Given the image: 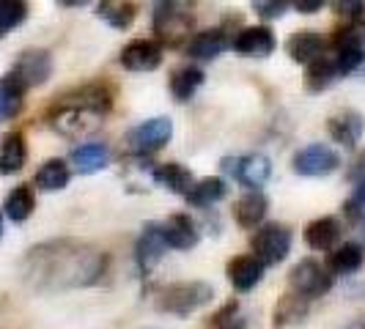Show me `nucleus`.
Returning <instances> with one entry per match:
<instances>
[{"label":"nucleus","instance_id":"nucleus-1","mask_svg":"<svg viewBox=\"0 0 365 329\" xmlns=\"http://www.w3.org/2000/svg\"><path fill=\"white\" fill-rule=\"evenodd\" d=\"M108 269V256L86 241L58 239L34 247L22 274L36 291H61V288H86L102 280Z\"/></svg>","mask_w":365,"mask_h":329},{"label":"nucleus","instance_id":"nucleus-2","mask_svg":"<svg viewBox=\"0 0 365 329\" xmlns=\"http://www.w3.org/2000/svg\"><path fill=\"white\" fill-rule=\"evenodd\" d=\"M215 296V288L201 280H184V283H170L165 286L157 296V310L170 313V315H190L209 305Z\"/></svg>","mask_w":365,"mask_h":329},{"label":"nucleus","instance_id":"nucleus-3","mask_svg":"<svg viewBox=\"0 0 365 329\" xmlns=\"http://www.w3.org/2000/svg\"><path fill=\"white\" fill-rule=\"evenodd\" d=\"M250 247H253V256L264 266H274V263H280L283 258L289 256V250H292V231L286 225L269 222V225L258 228L256 236L250 239Z\"/></svg>","mask_w":365,"mask_h":329},{"label":"nucleus","instance_id":"nucleus-4","mask_svg":"<svg viewBox=\"0 0 365 329\" xmlns=\"http://www.w3.org/2000/svg\"><path fill=\"white\" fill-rule=\"evenodd\" d=\"M102 115L93 113L88 108H80V105H72V102H58L55 110L50 113V124H53L55 132L66 135V137H80V135H88L99 127Z\"/></svg>","mask_w":365,"mask_h":329},{"label":"nucleus","instance_id":"nucleus-5","mask_svg":"<svg viewBox=\"0 0 365 329\" xmlns=\"http://www.w3.org/2000/svg\"><path fill=\"white\" fill-rule=\"evenodd\" d=\"M289 286H292V293H299V296H305V299H316V296H322V293L329 291L332 274H329L327 266H322L319 261L305 258V261H299L292 269Z\"/></svg>","mask_w":365,"mask_h":329},{"label":"nucleus","instance_id":"nucleus-6","mask_svg":"<svg viewBox=\"0 0 365 329\" xmlns=\"http://www.w3.org/2000/svg\"><path fill=\"white\" fill-rule=\"evenodd\" d=\"M222 170L234 176V182L250 189H261L272 176V162L264 154H245V157H228L222 160Z\"/></svg>","mask_w":365,"mask_h":329},{"label":"nucleus","instance_id":"nucleus-7","mask_svg":"<svg viewBox=\"0 0 365 329\" xmlns=\"http://www.w3.org/2000/svg\"><path fill=\"white\" fill-rule=\"evenodd\" d=\"M154 33L168 47H179L192 38V17L179 6H163L154 11Z\"/></svg>","mask_w":365,"mask_h":329},{"label":"nucleus","instance_id":"nucleus-8","mask_svg":"<svg viewBox=\"0 0 365 329\" xmlns=\"http://www.w3.org/2000/svg\"><path fill=\"white\" fill-rule=\"evenodd\" d=\"M173 137V121L170 118H148L135 129H129L127 146L132 154H154Z\"/></svg>","mask_w":365,"mask_h":329},{"label":"nucleus","instance_id":"nucleus-9","mask_svg":"<svg viewBox=\"0 0 365 329\" xmlns=\"http://www.w3.org/2000/svg\"><path fill=\"white\" fill-rule=\"evenodd\" d=\"M50 74H53V58H50V53L47 50H28V53L19 55L11 77L28 91V88L44 85Z\"/></svg>","mask_w":365,"mask_h":329},{"label":"nucleus","instance_id":"nucleus-10","mask_svg":"<svg viewBox=\"0 0 365 329\" xmlns=\"http://www.w3.org/2000/svg\"><path fill=\"white\" fill-rule=\"evenodd\" d=\"M338 164H341V157L322 143L305 146L302 151L294 154V170L299 176H327L332 170H338Z\"/></svg>","mask_w":365,"mask_h":329},{"label":"nucleus","instance_id":"nucleus-11","mask_svg":"<svg viewBox=\"0 0 365 329\" xmlns=\"http://www.w3.org/2000/svg\"><path fill=\"white\" fill-rule=\"evenodd\" d=\"M168 253V241H165L163 225L160 222H148L143 228V234L135 244V261H138V269L143 274H148Z\"/></svg>","mask_w":365,"mask_h":329},{"label":"nucleus","instance_id":"nucleus-12","mask_svg":"<svg viewBox=\"0 0 365 329\" xmlns=\"http://www.w3.org/2000/svg\"><path fill=\"white\" fill-rule=\"evenodd\" d=\"M118 61L129 72H154L163 63V47L151 38H135L121 50Z\"/></svg>","mask_w":365,"mask_h":329},{"label":"nucleus","instance_id":"nucleus-13","mask_svg":"<svg viewBox=\"0 0 365 329\" xmlns=\"http://www.w3.org/2000/svg\"><path fill=\"white\" fill-rule=\"evenodd\" d=\"M231 47L239 55L247 58H267L274 53V33L267 25H253V28H242L237 38L231 41Z\"/></svg>","mask_w":365,"mask_h":329},{"label":"nucleus","instance_id":"nucleus-14","mask_svg":"<svg viewBox=\"0 0 365 329\" xmlns=\"http://www.w3.org/2000/svg\"><path fill=\"white\" fill-rule=\"evenodd\" d=\"M286 53L292 55V61L308 66L311 61H316V58H322V55L327 53V41L322 38V33H316V31H297L286 41Z\"/></svg>","mask_w":365,"mask_h":329},{"label":"nucleus","instance_id":"nucleus-15","mask_svg":"<svg viewBox=\"0 0 365 329\" xmlns=\"http://www.w3.org/2000/svg\"><path fill=\"white\" fill-rule=\"evenodd\" d=\"M264 277V263L256 256H239L228 261V283L237 291H250L256 288Z\"/></svg>","mask_w":365,"mask_h":329},{"label":"nucleus","instance_id":"nucleus-16","mask_svg":"<svg viewBox=\"0 0 365 329\" xmlns=\"http://www.w3.org/2000/svg\"><path fill=\"white\" fill-rule=\"evenodd\" d=\"M363 129H365L363 115L354 113V110L338 113V115L329 118V135H332V140L341 143V146H346V148H354L357 143H360Z\"/></svg>","mask_w":365,"mask_h":329},{"label":"nucleus","instance_id":"nucleus-17","mask_svg":"<svg viewBox=\"0 0 365 329\" xmlns=\"http://www.w3.org/2000/svg\"><path fill=\"white\" fill-rule=\"evenodd\" d=\"M163 234L168 247H173V250H190L201 239L195 222L190 219V214H173V217H168V222H163Z\"/></svg>","mask_w":365,"mask_h":329},{"label":"nucleus","instance_id":"nucleus-18","mask_svg":"<svg viewBox=\"0 0 365 329\" xmlns=\"http://www.w3.org/2000/svg\"><path fill=\"white\" fill-rule=\"evenodd\" d=\"M72 167L83 176H91L105 170L110 162V148L105 143H86V146H77L72 151Z\"/></svg>","mask_w":365,"mask_h":329},{"label":"nucleus","instance_id":"nucleus-19","mask_svg":"<svg viewBox=\"0 0 365 329\" xmlns=\"http://www.w3.org/2000/svg\"><path fill=\"white\" fill-rule=\"evenodd\" d=\"M231 41L225 36L222 28H209V31H201L187 41V55L190 58H201V61H209V58H217Z\"/></svg>","mask_w":365,"mask_h":329},{"label":"nucleus","instance_id":"nucleus-20","mask_svg":"<svg viewBox=\"0 0 365 329\" xmlns=\"http://www.w3.org/2000/svg\"><path fill=\"white\" fill-rule=\"evenodd\" d=\"M96 17L105 19L110 28L124 31L138 17V3L135 0H99L96 6Z\"/></svg>","mask_w":365,"mask_h":329},{"label":"nucleus","instance_id":"nucleus-21","mask_svg":"<svg viewBox=\"0 0 365 329\" xmlns=\"http://www.w3.org/2000/svg\"><path fill=\"white\" fill-rule=\"evenodd\" d=\"M267 198H264V192L261 189H250V192H245L242 198L237 201L234 206V217L242 228H256L261 219L267 217Z\"/></svg>","mask_w":365,"mask_h":329},{"label":"nucleus","instance_id":"nucleus-22","mask_svg":"<svg viewBox=\"0 0 365 329\" xmlns=\"http://www.w3.org/2000/svg\"><path fill=\"white\" fill-rule=\"evenodd\" d=\"M341 239V222L335 217H319L305 228V241L313 250H332Z\"/></svg>","mask_w":365,"mask_h":329},{"label":"nucleus","instance_id":"nucleus-23","mask_svg":"<svg viewBox=\"0 0 365 329\" xmlns=\"http://www.w3.org/2000/svg\"><path fill=\"white\" fill-rule=\"evenodd\" d=\"M341 77L338 72V63H335V55H322V58H316L308 63V72H305V85H308V91H324L329 88L335 80Z\"/></svg>","mask_w":365,"mask_h":329},{"label":"nucleus","instance_id":"nucleus-24","mask_svg":"<svg viewBox=\"0 0 365 329\" xmlns=\"http://www.w3.org/2000/svg\"><path fill=\"white\" fill-rule=\"evenodd\" d=\"M28 160V146H25V137L19 132H11L3 137L0 143V173L11 176V173H19L22 164Z\"/></svg>","mask_w":365,"mask_h":329},{"label":"nucleus","instance_id":"nucleus-25","mask_svg":"<svg viewBox=\"0 0 365 329\" xmlns=\"http://www.w3.org/2000/svg\"><path fill=\"white\" fill-rule=\"evenodd\" d=\"M365 261V253L360 244L346 241L341 247H332V253L327 258V269L332 274H354Z\"/></svg>","mask_w":365,"mask_h":329},{"label":"nucleus","instance_id":"nucleus-26","mask_svg":"<svg viewBox=\"0 0 365 329\" xmlns=\"http://www.w3.org/2000/svg\"><path fill=\"white\" fill-rule=\"evenodd\" d=\"M335 53H365V17L349 19L332 36Z\"/></svg>","mask_w":365,"mask_h":329},{"label":"nucleus","instance_id":"nucleus-27","mask_svg":"<svg viewBox=\"0 0 365 329\" xmlns=\"http://www.w3.org/2000/svg\"><path fill=\"white\" fill-rule=\"evenodd\" d=\"M154 182L165 187V189H170V192H176V195H187L190 192V187H192V173L179 162H168V164H160L157 170H154Z\"/></svg>","mask_w":365,"mask_h":329},{"label":"nucleus","instance_id":"nucleus-28","mask_svg":"<svg viewBox=\"0 0 365 329\" xmlns=\"http://www.w3.org/2000/svg\"><path fill=\"white\" fill-rule=\"evenodd\" d=\"M225 192H228V187L222 179H201L198 184H192L190 187V192L184 195L187 201L192 203V206H198V209H209V206H215L225 198Z\"/></svg>","mask_w":365,"mask_h":329},{"label":"nucleus","instance_id":"nucleus-29","mask_svg":"<svg viewBox=\"0 0 365 329\" xmlns=\"http://www.w3.org/2000/svg\"><path fill=\"white\" fill-rule=\"evenodd\" d=\"M72 179V170L63 160H47L36 170L34 182H36L38 189H47V192H55V189H63Z\"/></svg>","mask_w":365,"mask_h":329},{"label":"nucleus","instance_id":"nucleus-30","mask_svg":"<svg viewBox=\"0 0 365 329\" xmlns=\"http://www.w3.org/2000/svg\"><path fill=\"white\" fill-rule=\"evenodd\" d=\"M308 315V299L299 293H289L274 305V327H294Z\"/></svg>","mask_w":365,"mask_h":329},{"label":"nucleus","instance_id":"nucleus-31","mask_svg":"<svg viewBox=\"0 0 365 329\" xmlns=\"http://www.w3.org/2000/svg\"><path fill=\"white\" fill-rule=\"evenodd\" d=\"M201 85H203V72L198 66H179L176 72L170 74V93H173L179 102L192 99Z\"/></svg>","mask_w":365,"mask_h":329},{"label":"nucleus","instance_id":"nucleus-32","mask_svg":"<svg viewBox=\"0 0 365 329\" xmlns=\"http://www.w3.org/2000/svg\"><path fill=\"white\" fill-rule=\"evenodd\" d=\"M36 209V198H34V189L28 184L22 187H14L6 198V217L14 219V222H25V219L34 214Z\"/></svg>","mask_w":365,"mask_h":329},{"label":"nucleus","instance_id":"nucleus-33","mask_svg":"<svg viewBox=\"0 0 365 329\" xmlns=\"http://www.w3.org/2000/svg\"><path fill=\"white\" fill-rule=\"evenodd\" d=\"M25 105V88L9 74L0 80V121L19 115V110Z\"/></svg>","mask_w":365,"mask_h":329},{"label":"nucleus","instance_id":"nucleus-34","mask_svg":"<svg viewBox=\"0 0 365 329\" xmlns=\"http://www.w3.org/2000/svg\"><path fill=\"white\" fill-rule=\"evenodd\" d=\"M247 327V318L242 313V305L237 299L225 302L215 315H212V329H245Z\"/></svg>","mask_w":365,"mask_h":329},{"label":"nucleus","instance_id":"nucleus-35","mask_svg":"<svg viewBox=\"0 0 365 329\" xmlns=\"http://www.w3.org/2000/svg\"><path fill=\"white\" fill-rule=\"evenodd\" d=\"M28 17V3L25 0H0V33L22 25Z\"/></svg>","mask_w":365,"mask_h":329},{"label":"nucleus","instance_id":"nucleus-36","mask_svg":"<svg viewBox=\"0 0 365 329\" xmlns=\"http://www.w3.org/2000/svg\"><path fill=\"white\" fill-rule=\"evenodd\" d=\"M329 3H332V11L344 19H357L365 11V0H329Z\"/></svg>","mask_w":365,"mask_h":329},{"label":"nucleus","instance_id":"nucleus-37","mask_svg":"<svg viewBox=\"0 0 365 329\" xmlns=\"http://www.w3.org/2000/svg\"><path fill=\"white\" fill-rule=\"evenodd\" d=\"M256 3V9H258V14L261 17H280L283 14V6L289 3V0H253Z\"/></svg>","mask_w":365,"mask_h":329},{"label":"nucleus","instance_id":"nucleus-38","mask_svg":"<svg viewBox=\"0 0 365 329\" xmlns=\"http://www.w3.org/2000/svg\"><path fill=\"white\" fill-rule=\"evenodd\" d=\"M289 3H292L299 14H316L324 6V0H289Z\"/></svg>","mask_w":365,"mask_h":329},{"label":"nucleus","instance_id":"nucleus-39","mask_svg":"<svg viewBox=\"0 0 365 329\" xmlns=\"http://www.w3.org/2000/svg\"><path fill=\"white\" fill-rule=\"evenodd\" d=\"M354 203H357V206H365V176L357 182V189H354Z\"/></svg>","mask_w":365,"mask_h":329},{"label":"nucleus","instance_id":"nucleus-40","mask_svg":"<svg viewBox=\"0 0 365 329\" xmlns=\"http://www.w3.org/2000/svg\"><path fill=\"white\" fill-rule=\"evenodd\" d=\"M357 234H360V239L365 241V212L357 217Z\"/></svg>","mask_w":365,"mask_h":329},{"label":"nucleus","instance_id":"nucleus-41","mask_svg":"<svg viewBox=\"0 0 365 329\" xmlns=\"http://www.w3.org/2000/svg\"><path fill=\"white\" fill-rule=\"evenodd\" d=\"M58 3H61V6H69V9H72V6H83V3H88V0H58Z\"/></svg>","mask_w":365,"mask_h":329},{"label":"nucleus","instance_id":"nucleus-42","mask_svg":"<svg viewBox=\"0 0 365 329\" xmlns=\"http://www.w3.org/2000/svg\"><path fill=\"white\" fill-rule=\"evenodd\" d=\"M0 236H3V214H0Z\"/></svg>","mask_w":365,"mask_h":329}]
</instances>
